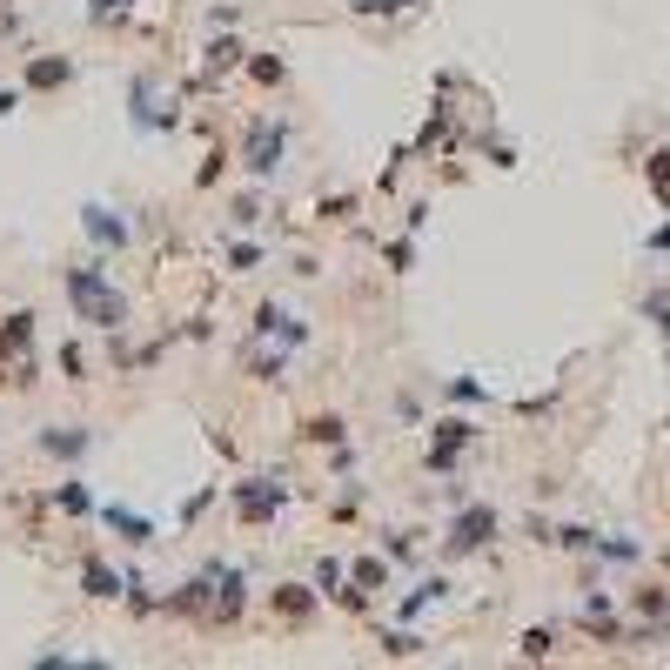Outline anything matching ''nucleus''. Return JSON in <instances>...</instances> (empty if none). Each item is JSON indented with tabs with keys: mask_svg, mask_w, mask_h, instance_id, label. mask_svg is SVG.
Returning <instances> with one entry per match:
<instances>
[{
	"mask_svg": "<svg viewBox=\"0 0 670 670\" xmlns=\"http://www.w3.org/2000/svg\"><path fill=\"white\" fill-rule=\"evenodd\" d=\"M201 54H208V67H235V61H242V54H248V47L235 41V34H215V41L201 47Z\"/></svg>",
	"mask_w": 670,
	"mask_h": 670,
	"instance_id": "16",
	"label": "nucleus"
},
{
	"mask_svg": "<svg viewBox=\"0 0 670 670\" xmlns=\"http://www.w3.org/2000/svg\"><path fill=\"white\" fill-rule=\"evenodd\" d=\"M242 603H248V577L222 563V577H215V610H208V617H215V624H235V617H242Z\"/></svg>",
	"mask_w": 670,
	"mask_h": 670,
	"instance_id": "9",
	"label": "nucleus"
},
{
	"mask_svg": "<svg viewBox=\"0 0 670 670\" xmlns=\"http://www.w3.org/2000/svg\"><path fill=\"white\" fill-rule=\"evenodd\" d=\"M101 523H108V530H121V543H148V536H155V523H141V516L121 510V503H108V510H101Z\"/></svg>",
	"mask_w": 670,
	"mask_h": 670,
	"instance_id": "12",
	"label": "nucleus"
},
{
	"mask_svg": "<svg viewBox=\"0 0 670 670\" xmlns=\"http://www.w3.org/2000/svg\"><path fill=\"white\" fill-rule=\"evenodd\" d=\"M449 396H456V402H483L490 389H483V382H469V376H456V382H449Z\"/></svg>",
	"mask_w": 670,
	"mask_h": 670,
	"instance_id": "28",
	"label": "nucleus"
},
{
	"mask_svg": "<svg viewBox=\"0 0 670 670\" xmlns=\"http://www.w3.org/2000/svg\"><path fill=\"white\" fill-rule=\"evenodd\" d=\"M289 503V483H275V476H255V483H242L235 490V510H242V523H275V510Z\"/></svg>",
	"mask_w": 670,
	"mask_h": 670,
	"instance_id": "4",
	"label": "nucleus"
},
{
	"mask_svg": "<svg viewBox=\"0 0 670 670\" xmlns=\"http://www.w3.org/2000/svg\"><path fill=\"white\" fill-rule=\"evenodd\" d=\"M228 262L242 268V275H255V268H262V248H248V242H235V255H228Z\"/></svg>",
	"mask_w": 670,
	"mask_h": 670,
	"instance_id": "29",
	"label": "nucleus"
},
{
	"mask_svg": "<svg viewBox=\"0 0 670 670\" xmlns=\"http://www.w3.org/2000/svg\"><path fill=\"white\" fill-rule=\"evenodd\" d=\"M134 14V0H88V21L94 27H114V21H128Z\"/></svg>",
	"mask_w": 670,
	"mask_h": 670,
	"instance_id": "19",
	"label": "nucleus"
},
{
	"mask_svg": "<svg viewBox=\"0 0 670 670\" xmlns=\"http://www.w3.org/2000/svg\"><path fill=\"white\" fill-rule=\"evenodd\" d=\"M650 248H670V222H664V228H657V235H650Z\"/></svg>",
	"mask_w": 670,
	"mask_h": 670,
	"instance_id": "34",
	"label": "nucleus"
},
{
	"mask_svg": "<svg viewBox=\"0 0 670 670\" xmlns=\"http://www.w3.org/2000/svg\"><path fill=\"white\" fill-rule=\"evenodd\" d=\"M275 610H282V617H302V610H315V597L302 583H282V590H275Z\"/></svg>",
	"mask_w": 670,
	"mask_h": 670,
	"instance_id": "20",
	"label": "nucleus"
},
{
	"mask_svg": "<svg viewBox=\"0 0 670 670\" xmlns=\"http://www.w3.org/2000/svg\"><path fill=\"white\" fill-rule=\"evenodd\" d=\"M644 315H650V322H657V335H664V342H670V295H650V302H644Z\"/></svg>",
	"mask_w": 670,
	"mask_h": 670,
	"instance_id": "24",
	"label": "nucleus"
},
{
	"mask_svg": "<svg viewBox=\"0 0 670 670\" xmlns=\"http://www.w3.org/2000/svg\"><path fill=\"white\" fill-rule=\"evenodd\" d=\"M302 429H309V443H322V449H342V436H349L342 416H315V423H302Z\"/></svg>",
	"mask_w": 670,
	"mask_h": 670,
	"instance_id": "15",
	"label": "nucleus"
},
{
	"mask_svg": "<svg viewBox=\"0 0 670 670\" xmlns=\"http://www.w3.org/2000/svg\"><path fill=\"white\" fill-rule=\"evenodd\" d=\"M416 557V536L409 530H389V563H409Z\"/></svg>",
	"mask_w": 670,
	"mask_h": 670,
	"instance_id": "26",
	"label": "nucleus"
},
{
	"mask_svg": "<svg viewBox=\"0 0 670 670\" xmlns=\"http://www.w3.org/2000/svg\"><path fill=\"white\" fill-rule=\"evenodd\" d=\"M255 215H262V201H255V195H242V201H235V208H228V222H235V228H248V222H255Z\"/></svg>",
	"mask_w": 670,
	"mask_h": 670,
	"instance_id": "27",
	"label": "nucleus"
},
{
	"mask_svg": "<svg viewBox=\"0 0 670 670\" xmlns=\"http://www.w3.org/2000/svg\"><path fill=\"white\" fill-rule=\"evenodd\" d=\"M637 610H644V617H664L670 597H664V590H637Z\"/></svg>",
	"mask_w": 670,
	"mask_h": 670,
	"instance_id": "30",
	"label": "nucleus"
},
{
	"mask_svg": "<svg viewBox=\"0 0 670 670\" xmlns=\"http://www.w3.org/2000/svg\"><path fill=\"white\" fill-rule=\"evenodd\" d=\"M443 590H449L443 577H429L423 590H409V597H402V617H423V610H429V603H436V597H443Z\"/></svg>",
	"mask_w": 670,
	"mask_h": 670,
	"instance_id": "18",
	"label": "nucleus"
},
{
	"mask_svg": "<svg viewBox=\"0 0 670 670\" xmlns=\"http://www.w3.org/2000/svg\"><path fill=\"white\" fill-rule=\"evenodd\" d=\"M67 302H74V315L88 322V329H121L128 322V295L108 282V268H67Z\"/></svg>",
	"mask_w": 670,
	"mask_h": 670,
	"instance_id": "1",
	"label": "nucleus"
},
{
	"mask_svg": "<svg viewBox=\"0 0 670 670\" xmlns=\"http://www.w3.org/2000/svg\"><path fill=\"white\" fill-rule=\"evenodd\" d=\"M81 228H88V242L108 248V255H114V248H128V222H121L114 208H94V201H88V208H81Z\"/></svg>",
	"mask_w": 670,
	"mask_h": 670,
	"instance_id": "7",
	"label": "nucleus"
},
{
	"mask_svg": "<svg viewBox=\"0 0 670 670\" xmlns=\"http://www.w3.org/2000/svg\"><path fill=\"white\" fill-rule=\"evenodd\" d=\"M382 650H389V657H416V650H423V637H409V630H389V637H382Z\"/></svg>",
	"mask_w": 670,
	"mask_h": 670,
	"instance_id": "23",
	"label": "nucleus"
},
{
	"mask_svg": "<svg viewBox=\"0 0 670 670\" xmlns=\"http://www.w3.org/2000/svg\"><path fill=\"white\" fill-rule=\"evenodd\" d=\"M496 543V510L490 503H463L456 523H449V557H463V550H490Z\"/></svg>",
	"mask_w": 670,
	"mask_h": 670,
	"instance_id": "3",
	"label": "nucleus"
},
{
	"mask_svg": "<svg viewBox=\"0 0 670 670\" xmlns=\"http://www.w3.org/2000/svg\"><path fill=\"white\" fill-rule=\"evenodd\" d=\"M349 577H356V590L369 597L376 583H389V563H382V557H356V563H349Z\"/></svg>",
	"mask_w": 670,
	"mask_h": 670,
	"instance_id": "14",
	"label": "nucleus"
},
{
	"mask_svg": "<svg viewBox=\"0 0 670 670\" xmlns=\"http://www.w3.org/2000/svg\"><path fill=\"white\" fill-rule=\"evenodd\" d=\"M54 503H61L67 516H94V490H88V483H74V476H67L61 490H54Z\"/></svg>",
	"mask_w": 670,
	"mask_h": 670,
	"instance_id": "13",
	"label": "nucleus"
},
{
	"mask_svg": "<svg viewBox=\"0 0 670 670\" xmlns=\"http://www.w3.org/2000/svg\"><path fill=\"white\" fill-rule=\"evenodd\" d=\"M402 7H416V0H362V14H402Z\"/></svg>",
	"mask_w": 670,
	"mask_h": 670,
	"instance_id": "32",
	"label": "nucleus"
},
{
	"mask_svg": "<svg viewBox=\"0 0 670 670\" xmlns=\"http://www.w3.org/2000/svg\"><path fill=\"white\" fill-rule=\"evenodd\" d=\"M81 590H88L94 603H114L121 590H128V577H114L108 563H88V570H81Z\"/></svg>",
	"mask_w": 670,
	"mask_h": 670,
	"instance_id": "10",
	"label": "nucleus"
},
{
	"mask_svg": "<svg viewBox=\"0 0 670 670\" xmlns=\"http://www.w3.org/2000/svg\"><path fill=\"white\" fill-rule=\"evenodd\" d=\"M282 161H289V121H282V114H255L248 134H242V168L255 181H275Z\"/></svg>",
	"mask_w": 670,
	"mask_h": 670,
	"instance_id": "2",
	"label": "nucleus"
},
{
	"mask_svg": "<svg viewBox=\"0 0 670 670\" xmlns=\"http://www.w3.org/2000/svg\"><path fill=\"white\" fill-rule=\"evenodd\" d=\"M469 436H476V429L463 423V416H449V423H436V449H429V469H436V476H449V469H456V456H463V443Z\"/></svg>",
	"mask_w": 670,
	"mask_h": 670,
	"instance_id": "6",
	"label": "nucleus"
},
{
	"mask_svg": "<svg viewBox=\"0 0 670 670\" xmlns=\"http://www.w3.org/2000/svg\"><path fill=\"white\" fill-rule=\"evenodd\" d=\"M94 449V429L67 423V429H41V456H54V463H74V456H88Z\"/></svg>",
	"mask_w": 670,
	"mask_h": 670,
	"instance_id": "8",
	"label": "nucleus"
},
{
	"mask_svg": "<svg viewBox=\"0 0 670 670\" xmlns=\"http://www.w3.org/2000/svg\"><path fill=\"white\" fill-rule=\"evenodd\" d=\"M409 262H416V248H409V242H389V268H396V275H409Z\"/></svg>",
	"mask_w": 670,
	"mask_h": 670,
	"instance_id": "31",
	"label": "nucleus"
},
{
	"mask_svg": "<svg viewBox=\"0 0 670 670\" xmlns=\"http://www.w3.org/2000/svg\"><path fill=\"white\" fill-rule=\"evenodd\" d=\"M248 74H255L262 88H282V81H289V67L275 61V54H248Z\"/></svg>",
	"mask_w": 670,
	"mask_h": 670,
	"instance_id": "17",
	"label": "nucleus"
},
{
	"mask_svg": "<svg viewBox=\"0 0 670 670\" xmlns=\"http://www.w3.org/2000/svg\"><path fill=\"white\" fill-rule=\"evenodd\" d=\"M61 369H67V382H88V356H81V342H61Z\"/></svg>",
	"mask_w": 670,
	"mask_h": 670,
	"instance_id": "22",
	"label": "nucleus"
},
{
	"mask_svg": "<svg viewBox=\"0 0 670 670\" xmlns=\"http://www.w3.org/2000/svg\"><path fill=\"white\" fill-rule=\"evenodd\" d=\"M14 108H21V94H14V88H0V121H7Z\"/></svg>",
	"mask_w": 670,
	"mask_h": 670,
	"instance_id": "33",
	"label": "nucleus"
},
{
	"mask_svg": "<svg viewBox=\"0 0 670 670\" xmlns=\"http://www.w3.org/2000/svg\"><path fill=\"white\" fill-rule=\"evenodd\" d=\"M262 335H275V349H302V342H309V322H295L289 309H282V302H262V309H255V342H262Z\"/></svg>",
	"mask_w": 670,
	"mask_h": 670,
	"instance_id": "5",
	"label": "nucleus"
},
{
	"mask_svg": "<svg viewBox=\"0 0 670 670\" xmlns=\"http://www.w3.org/2000/svg\"><path fill=\"white\" fill-rule=\"evenodd\" d=\"M550 650H557L550 630H523V657H550Z\"/></svg>",
	"mask_w": 670,
	"mask_h": 670,
	"instance_id": "25",
	"label": "nucleus"
},
{
	"mask_svg": "<svg viewBox=\"0 0 670 670\" xmlns=\"http://www.w3.org/2000/svg\"><path fill=\"white\" fill-rule=\"evenodd\" d=\"M74 81V61L47 54V61H27V88H67Z\"/></svg>",
	"mask_w": 670,
	"mask_h": 670,
	"instance_id": "11",
	"label": "nucleus"
},
{
	"mask_svg": "<svg viewBox=\"0 0 670 670\" xmlns=\"http://www.w3.org/2000/svg\"><path fill=\"white\" fill-rule=\"evenodd\" d=\"M650 188H657V201H670V148L650 155Z\"/></svg>",
	"mask_w": 670,
	"mask_h": 670,
	"instance_id": "21",
	"label": "nucleus"
}]
</instances>
